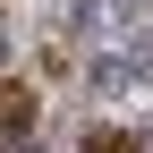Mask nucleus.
<instances>
[{
  "instance_id": "obj_1",
  "label": "nucleus",
  "mask_w": 153,
  "mask_h": 153,
  "mask_svg": "<svg viewBox=\"0 0 153 153\" xmlns=\"http://www.w3.org/2000/svg\"><path fill=\"white\" fill-rule=\"evenodd\" d=\"M34 128V94L26 85H0V136H26Z\"/></svg>"
},
{
  "instance_id": "obj_2",
  "label": "nucleus",
  "mask_w": 153,
  "mask_h": 153,
  "mask_svg": "<svg viewBox=\"0 0 153 153\" xmlns=\"http://www.w3.org/2000/svg\"><path fill=\"white\" fill-rule=\"evenodd\" d=\"M136 68H153V34H136Z\"/></svg>"
}]
</instances>
